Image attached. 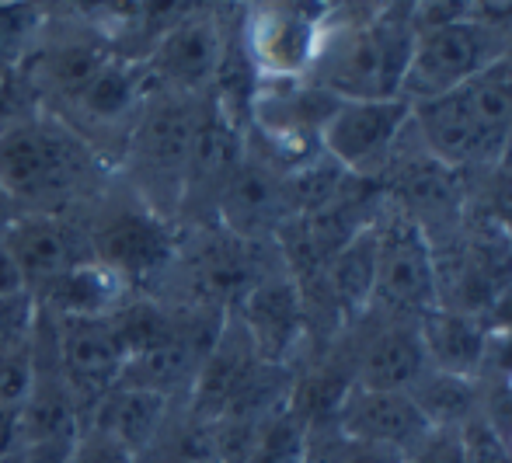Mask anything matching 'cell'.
I'll return each mask as SVG.
<instances>
[{"instance_id":"1","label":"cell","mask_w":512,"mask_h":463,"mask_svg":"<svg viewBox=\"0 0 512 463\" xmlns=\"http://www.w3.org/2000/svg\"><path fill=\"white\" fill-rule=\"evenodd\" d=\"M112 168L46 108L0 126V188L14 213H70L105 192Z\"/></svg>"},{"instance_id":"2","label":"cell","mask_w":512,"mask_h":463,"mask_svg":"<svg viewBox=\"0 0 512 463\" xmlns=\"http://www.w3.org/2000/svg\"><path fill=\"white\" fill-rule=\"evenodd\" d=\"M206 101L209 94L192 98V94L154 91L136 115L115 164V178L171 223H178Z\"/></svg>"},{"instance_id":"3","label":"cell","mask_w":512,"mask_h":463,"mask_svg":"<svg viewBox=\"0 0 512 463\" xmlns=\"http://www.w3.org/2000/svg\"><path fill=\"white\" fill-rule=\"evenodd\" d=\"M411 28L401 14H342L331 18L317 60L304 81L342 101L405 98Z\"/></svg>"},{"instance_id":"4","label":"cell","mask_w":512,"mask_h":463,"mask_svg":"<svg viewBox=\"0 0 512 463\" xmlns=\"http://www.w3.org/2000/svg\"><path fill=\"white\" fill-rule=\"evenodd\" d=\"M88 251L98 265L119 276L136 296H154V286L175 272L182 255V230L136 199L115 178L98 199L81 209Z\"/></svg>"},{"instance_id":"5","label":"cell","mask_w":512,"mask_h":463,"mask_svg":"<svg viewBox=\"0 0 512 463\" xmlns=\"http://www.w3.org/2000/svg\"><path fill=\"white\" fill-rule=\"evenodd\" d=\"M338 11L324 0H251L237 46L258 81H304Z\"/></svg>"},{"instance_id":"6","label":"cell","mask_w":512,"mask_h":463,"mask_svg":"<svg viewBox=\"0 0 512 463\" xmlns=\"http://www.w3.org/2000/svg\"><path fill=\"white\" fill-rule=\"evenodd\" d=\"M373 244H377V272H373V314L422 317L439 307L436 255L422 227L384 195L373 216Z\"/></svg>"},{"instance_id":"7","label":"cell","mask_w":512,"mask_h":463,"mask_svg":"<svg viewBox=\"0 0 512 463\" xmlns=\"http://www.w3.org/2000/svg\"><path fill=\"white\" fill-rule=\"evenodd\" d=\"M502 49H506V35L492 32L471 18L415 32L401 94L408 101H422L464 88L492 70Z\"/></svg>"},{"instance_id":"8","label":"cell","mask_w":512,"mask_h":463,"mask_svg":"<svg viewBox=\"0 0 512 463\" xmlns=\"http://www.w3.org/2000/svg\"><path fill=\"white\" fill-rule=\"evenodd\" d=\"M411 129V101H338L321 129V150L338 171L377 182Z\"/></svg>"},{"instance_id":"9","label":"cell","mask_w":512,"mask_h":463,"mask_svg":"<svg viewBox=\"0 0 512 463\" xmlns=\"http://www.w3.org/2000/svg\"><path fill=\"white\" fill-rule=\"evenodd\" d=\"M230 46H234V39L223 28L220 14L206 4H196L175 28H168L150 46V53L143 56V70L157 91L206 98V94H213Z\"/></svg>"},{"instance_id":"10","label":"cell","mask_w":512,"mask_h":463,"mask_svg":"<svg viewBox=\"0 0 512 463\" xmlns=\"http://www.w3.org/2000/svg\"><path fill=\"white\" fill-rule=\"evenodd\" d=\"M411 129L443 168L467 182L474 175H492L509 161V150L485 129L464 88L411 101Z\"/></svg>"},{"instance_id":"11","label":"cell","mask_w":512,"mask_h":463,"mask_svg":"<svg viewBox=\"0 0 512 463\" xmlns=\"http://www.w3.org/2000/svg\"><path fill=\"white\" fill-rule=\"evenodd\" d=\"M234 317L248 331L262 363L297 370L307 359L310 331L304 293H300V282L290 276L286 265H276L272 272H265L241 296V303L234 307Z\"/></svg>"},{"instance_id":"12","label":"cell","mask_w":512,"mask_h":463,"mask_svg":"<svg viewBox=\"0 0 512 463\" xmlns=\"http://www.w3.org/2000/svg\"><path fill=\"white\" fill-rule=\"evenodd\" d=\"M352 366V383L373 390H408L425 370V345L415 317L363 314L338 335Z\"/></svg>"},{"instance_id":"13","label":"cell","mask_w":512,"mask_h":463,"mask_svg":"<svg viewBox=\"0 0 512 463\" xmlns=\"http://www.w3.org/2000/svg\"><path fill=\"white\" fill-rule=\"evenodd\" d=\"M293 216H297V199L290 175L248 147L241 168L216 199V227L241 241L272 244Z\"/></svg>"},{"instance_id":"14","label":"cell","mask_w":512,"mask_h":463,"mask_svg":"<svg viewBox=\"0 0 512 463\" xmlns=\"http://www.w3.org/2000/svg\"><path fill=\"white\" fill-rule=\"evenodd\" d=\"M4 241L32 296H39L56 276L91 258L81 216L70 213H14L4 227Z\"/></svg>"},{"instance_id":"15","label":"cell","mask_w":512,"mask_h":463,"mask_svg":"<svg viewBox=\"0 0 512 463\" xmlns=\"http://www.w3.org/2000/svg\"><path fill=\"white\" fill-rule=\"evenodd\" d=\"M56 352L67 376L70 390L77 397L84 422L95 411L108 390L119 383L122 366H126V342L112 317H91V321H56Z\"/></svg>"},{"instance_id":"16","label":"cell","mask_w":512,"mask_h":463,"mask_svg":"<svg viewBox=\"0 0 512 463\" xmlns=\"http://www.w3.org/2000/svg\"><path fill=\"white\" fill-rule=\"evenodd\" d=\"M335 429L352 443L380 446L398 457H411L436 432L408 397V390H373L356 387V383L338 408Z\"/></svg>"},{"instance_id":"17","label":"cell","mask_w":512,"mask_h":463,"mask_svg":"<svg viewBox=\"0 0 512 463\" xmlns=\"http://www.w3.org/2000/svg\"><path fill=\"white\" fill-rule=\"evenodd\" d=\"M115 56L102 39H63L46 49H35L21 67H28V88L39 94L46 112L67 105L74 94L91 84V77Z\"/></svg>"},{"instance_id":"18","label":"cell","mask_w":512,"mask_h":463,"mask_svg":"<svg viewBox=\"0 0 512 463\" xmlns=\"http://www.w3.org/2000/svg\"><path fill=\"white\" fill-rule=\"evenodd\" d=\"M129 286L119 276L98 265L95 258L74 265L63 276H56L35 296L42 314L56 317V321H91V317H112L126 307Z\"/></svg>"},{"instance_id":"19","label":"cell","mask_w":512,"mask_h":463,"mask_svg":"<svg viewBox=\"0 0 512 463\" xmlns=\"http://www.w3.org/2000/svg\"><path fill=\"white\" fill-rule=\"evenodd\" d=\"M178 408V401L154 390L129 387V383H115L112 390L95 404V411L88 415L84 425H98L108 436H115L122 446L136 453V457H147L150 446L157 443L161 429L168 425L171 411Z\"/></svg>"},{"instance_id":"20","label":"cell","mask_w":512,"mask_h":463,"mask_svg":"<svg viewBox=\"0 0 512 463\" xmlns=\"http://www.w3.org/2000/svg\"><path fill=\"white\" fill-rule=\"evenodd\" d=\"M418 335H422L429 370L478 380L488 338V328L481 317L460 314V310L450 307H432L429 314L418 317Z\"/></svg>"},{"instance_id":"21","label":"cell","mask_w":512,"mask_h":463,"mask_svg":"<svg viewBox=\"0 0 512 463\" xmlns=\"http://www.w3.org/2000/svg\"><path fill=\"white\" fill-rule=\"evenodd\" d=\"M408 397L418 404L432 429H460L474 415L485 411V387L471 376H453L439 370H425L408 387Z\"/></svg>"},{"instance_id":"22","label":"cell","mask_w":512,"mask_h":463,"mask_svg":"<svg viewBox=\"0 0 512 463\" xmlns=\"http://www.w3.org/2000/svg\"><path fill=\"white\" fill-rule=\"evenodd\" d=\"M46 25L39 0H0V77L35 53V42Z\"/></svg>"},{"instance_id":"23","label":"cell","mask_w":512,"mask_h":463,"mask_svg":"<svg viewBox=\"0 0 512 463\" xmlns=\"http://www.w3.org/2000/svg\"><path fill=\"white\" fill-rule=\"evenodd\" d=\"M35 324H39V303L28 289L11 296H0V356L32 345Z\"/></svg>"},{"instance_id":"24","label":"cell","mask_w":512,"mask_h":463,"mask_svg":"<svg viewBox=\"0 0 512 463\" xmlns=\"http://www.w3.org/2000/svg\"><path fill=\"white\" fill-rule=\"evenodd\" d=\"M460 436V453H464V463H512V450L502 439V432L488 422V415H474L471 422H464L457 429Z\"/></svg>"},{"instance_id":"25","label":"cell","mask_w":512,"mask_h":463,"mask_svg":"<svg viewBox=\"0 0 512 463\" xmlns=\"http://www.w3.org/2000/svg\"><path fill=\"white\" fill-rule=\"evenodd\" d=\"M67 463H143V460L136 457L129 446H122L115 436H108L105 429H98V425H84Z\"/></svg>"},{"instance_id":"26","label":"cell","mask_w":512,"mask_h":463,"mask_svg":"<svg viewBox=\"0 0 512 463\" xmlns=\"http://www.w3.org/2000/svg\"><path fill=\"white\" fill-rule=\"evenodd\" d=\"M32 376H35L32 345L11 352V356H0V401L11 404V408H21L28 390H32Z\"/></svg>"},{"instance_id":"27","label":"cell","mask_w":512,"mask_h":463,"mask_svg":"<svg viewBox=\"0 0 512 463\" xmlns=\"http://www.w3.org/2000/svg\"><path fill=\"white\" fill-rule=\"evenodd\" d=\"M405 463H464L457 429H436L411 457H405Z\"/></svg>"},{"instance_id":"28","label":"cell","mask_w":512,"mask_h":463,"mask_svg":"<svg viewBox=\"0 0 512 463\" xmlns=\"http://www.w3.org/2000/svg\"><path fill=\"white\" fill-rule=\"evenodd\" d=\"M467 18L509 39L512 35V0H471Z\"/></svg>"},{"instance_id":"29","label":"cell","mask_w":512,"mask_h":463,"mask_svg":"<svg viewBox=\"0 0 512 463\" xmlns=\"http://www.w3.org/2000/svg\"><path fill=\"white\" fill-rule=\"evenodd\" d=\"M335 463H405V457L391 450H380V446L352 443L342 432L335 436Z\"/></svg>"},{"instance_id":"30","label":"cell","mask_w":512,"mask_h":463,"mask_svg":"<svg viewBox=\"0 0 512 463\" xmlns=\"http://www.w3.org/2000/svg\"><path fill=\"white\" fill-rule=\"evenodd\" d=\"M4 227H0V296H11V293H21L25 282H21V272H18V265H14V255L4 241Z\"/></svg>"},{"instance_id":"31","label":"cell","mask_w":512,"mask_h":463,"mask_svg":"<svg viewBox=\"0 0 512 463\" xmlns=\"http://www.w3.org/2000/svg\"><path fill=\"white\" fill-rule=\"evenodd\" d=\"M18 415L21 408L0 401V457H11L18 453Z\"/></svg>"},{"instance_id":"32","label":"cell","mask_w":512,"mask_h":463,"mask_svg":"<svg viewBox=\"0 0 512 463\" xmlns=\"http://www.w3.org/2000/svg\"><path fill=\"white\" fill-rule=\"evenodd\" d=\"M14 216V206H11V199H7V192L0 188V227H4L7 220Z\"/></svg>"},{"instance_id":"33","label":"cell","mask_w":512,"mask_h":463,"mask_svg":"<svg viewBox=\"0 0 512 463\" xmlns=\"http://www.w3.org/2000/svg\"><path fill=\"white\" fill-rule=\"evenodd\" d=\"M0 463H28L21 453H11V457H0Z\"/></svg>"}]
</instances>
